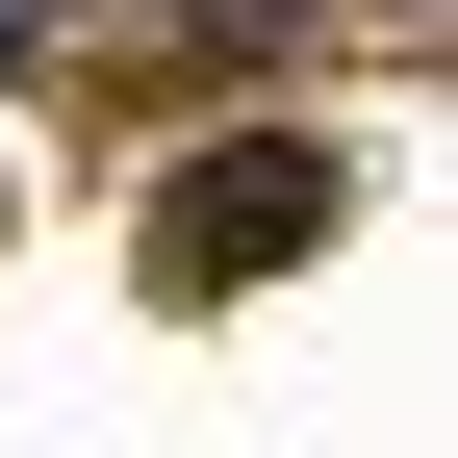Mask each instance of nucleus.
<instances>
[{
  "mask_svg": "<svg viewBox=\"0 0 458 458\" xmlns=\"http://www.w3.org/2000/svg\"><path fill=\"white\" fill-rule=\"evenodd\" d=\"M331 204H357V179H331L306 128H229L204 179H179V229H153V255H179V280H280V255H306Z\"/></svg>",
  "mask_w": 458,
  "mask_h": 458,
  "instance_id": "1",
  "label": "nucleus"
}]
</instances>
